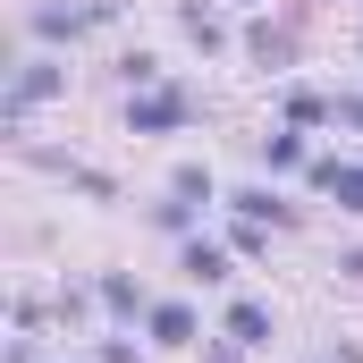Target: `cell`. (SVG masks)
<instances>
[{"mask_svg": "<svg viewBox=\"0 0 363 363\" xmlns=\"http://www.w3.org/2000/svg\"><path fill=\"white\" fill-rule=\"evenodd\" d=\"M101 17H118V0H85V9H51V0H43V9H34L26 26H34L43 43H60V34L77 43V34H85V26H101Z\"/></svg>", "mask_w": 363, "mask_h": 363, "instance_id": "cell-1", "label": "cell"}, {"mask_svg": "<svg viewBox=\"0 0 363 363\" xmlns=\"http://www.w3.org/2000/svg\"><path fill=\"white\" fill-rule=\"evenodd\" d=\"M60 85H68V68H51V60H26V68L9 77V127H17V118H26L34 101H51Z\"/></svg>", "mask_w": 363, "mask_h": 363, "instance_id": "cell-2", "label": "cell"}, {"mask_svg": "<svg viewBox=\"0 0 363 363\" xmlns=\"http://www.w3.org/2000/svg\"><path fill=\"white\" fill-rule=\"evenodd\" d=\"M186 93H144V101H127V127L135 135H169V127H186Z\"/></svg>", "mask_w": 363, "mask_h": 363, "instance_id": "cell-3", "label": "cell"}, {"mask_svg": "<svg viewBox=\"0 0 363 363\" xmlns=\"http://www.w3.org/2000/svg\"><path fill=\"white\" fill-rule=\"evenodd\" d=\"M313 186L338 194V211H363V169H347V161H313Z\"/></svg>", "mask_w": 363, "mask_h": 363, "instance_id": "cell-4", "label": "cell"}, {"mask_svg": "<svg viewBox=\"0 0 363 363\" xmlns=\"http://www.w3.org/2000/svg\"><path fill=\"white\" fill-rule=\"evenodd\" d=\"M245 51H254L262 68H287V60H296V34H287V26H254V34H245Z\"/></svg>", "mask_w": 363, "mask_h": 363, "instance_id": "cell-5", "label": "cell"}, {"mask_svg": "<svg viewBox=\"0 0 363 363\" xmlns=\"http://www.w3.org/2000/svg\"><path fill=\"white\" fill-rule=\"evenodd\" d=\"M144 321H152V338H161V347H194V313H186V304H152Z\"/></svg>", "mask_w": 363, "mask_h": 363, "instance_id": "cell-6", "label": "cell"}, {"mask_svg": "<svg viewBox=\"0 0 363 363\" xmlns=\"http://www.w3.org/2000/svg\"><path fill=\"white\" fill-rule=\"evenodd\" d=\"M228 338L237 347H271V313L262 304H228Z\"/></svg>", "mask_w": 363, "mask_h": 363, "instance_id": "cell-7", "label": "cell"}, {"mask_svg": "<svg viewBox=\"0 0 363 363\" xmlns=\"http://www.w3.org/2000/svg\"><path fill=\"white\" fill-rule=\"evenodd\" d=\"M178 26L194 34V43H203V51H220V43H228V26H220V17H211L203 0H186V9H178Z\"/></svg>", "mask_w": 363, "mask_h": 363, "instance_id": "cell-8", "label": "cell"}, {"mask_svg": "<svg viewBox=\"0 0 363 363\" xmlns=\"http://www.w3.org/2000/svg\"><path fill=\"white\" fill-rule=\"evenodd\" d=\"M101 304H110L118 321H135V313H144V287H135L127 271H110V279H101Z\"/></svg>", "mask_w": 363, "mask_h": 363, "instance_id": "cell-9", "label": "cell"}, {"mask_svg": "<svg viewBox=\"0 0 363 363\" xmlns=\"http://www.w3.org/2000/svg\"><path fill=\"white\" fill-rule=\"evenodd\" d=\"M237 211H245V220H271V228H287V220H296V211L279 203L271 186H245V194H237Z\"/></svg>", "mask_w": 363, "mask_h": 363, "instance_id": "cell-10", "label": "cell"}, {"mask_svg": "<svg viewBox=\"0 0 363 363\" xmlns=\"http://www.w3.org/2000/svg\"><path fill=\"white\" fill-rule=\"evenodd\" d=\"M186 279H203V287H220V279H228V254L194 237V245H186Z\"/></svg>", "mask_w": 363, "mask_h": 363, "instance_id": "cell-11", "label": "cell"}, {"mask_svg": "<svg viewBox=\"0 0 363 363\" xmlns=\"http://www.w3.org/2000/svg\"><path fill=\"white\" fill-rule=\"evenodd\" d=\"M287 118H296V127H321V118H338V101H321V93H287Z\"/></svg>", "mask_w": 363, "mask_h": 363, "instance_id": "cell-12", "label": "cell"}, {"mask_svg": "<svg viewBox=\"0 0 363 363\" xmlns=\"http://www.w3.org/2000/svg\"><path fill=\"white\" fill-rule=\"evenodd\" d=\"M262 161H271V169H296V161H304V144H296V135H271V144H262Z\"/></svg>", "mask_w": 363, "mask_h": 363, "instance_id": "cell-13", "label": "cell"}, {"mask_svg": "<svg viewBox=\"0 0 363 363\" xmlns=\"http://www.w3.org/2000/svg\"><path fill=\"white\" fill-rule=\"evenodd\" d=\"M101 363H135V347H127V338H110V347H101Z\"/></svg>", "mask_w": 363, "mask_h": 363, "instance_id": "cell-14", "label": "cell"}, {"mask_svg": "<svg viewBox=\"0 0 363 363\" xmlns=\"http://www.w3.org/2000/svg\"><path fill=\"white\" fill-rule=\"evenodd\" d=\"M338 118H347V127H363V101H338Z\"/></svg>", "mask_w": 363, "mask_h": 363, "instance_id": "cell-15", "label": "cell"}, {"mask_svg": "<svg viewBox=\"0 0 363 363\" xmlns=\"http://www.w3.org/2000/svg\"><path fill=\"white\" fill-rule=\"evenodd\" d=\"M338 271H347V279H355V287H363V254H347V262H338Z\"/></svg>", "mask_w": 363, "mask_h": 363, "instance_id": "cell-16", "label": "cell"}, {"mask_svg": "<svg viewBox=\"0 0 363 363\" xmlns=\"http://www.w3.org/2000/svg\"><path fill=\"white\" fill-rule=\"evenodd\" d=\"M9 363H34V355H26V338H17V347H9Z\"/></svg>", "mask_w": 363, "mask_h": 363, "instance_id": "cell-17", "label": "cell"}, {"mask_svg": "<svg viewBox=\"0 0 363 363\" xmlns=\"http://www.w3.org/2000/svg\"><path fill=\"white\" fill-rule=\"evenodd\" d=\"M321 363H363V355H321Z\"/></svg>", "mask_w": 363, "mask_h": 363, "instance_id": "cell-18", "label": "cell"}]
</instances>
